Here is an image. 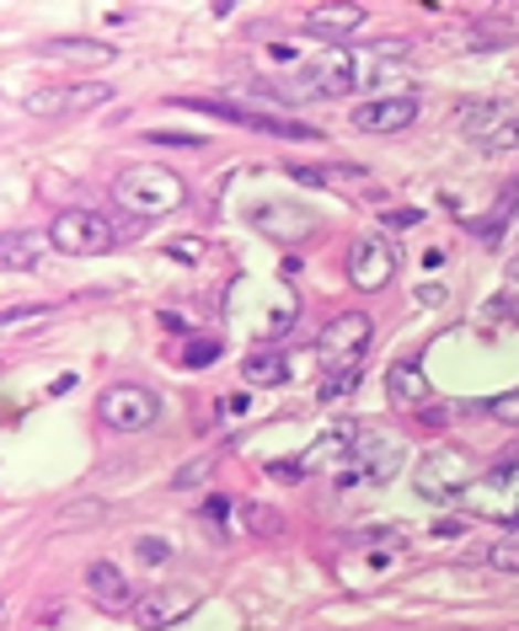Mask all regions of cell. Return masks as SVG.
Here are the masks:
<instances>
[{
  "instance_id": "obj_32",
  "label": "cell",
  "mask_w": 519,
  "mask_h": 631,
  "mask_svg": "<svg viewBox=\"0 0 519 631\" xmlns=\"http://www.w3.org/2000/svg\"><path fill=\"white\" fill-rule=\"evenodd\" d=\"M417 300H423V306H439V300H445V289H439V284H423V289H417Z\"/></svg>"
},
{
  "instance_id": "obj_8",
  "label": "cell",
  "mask_w": 519,
  "mask_h": 631,
  "mask_svg": "<svg viewBox=\"0 0 519 631\" xmlns=\"http://www.w3.org/2000/svg\"><path fill=\"white\" fill-rule=\"evenodd\" d=\"M199 610V589L188 584H161V589H145V599L135 605V621L145 631H167L177 621H188Z\"/></svg>"
},
{
  "instance_id": "obj_10",
  "label": "cell",
  "mask_w": 519,
  "mask_h": 631,
  "mask_svg": "<svg viewBox=\"0 0 519 631\" xmlns=\"http://www.w3.org/2000/svg\"><path fill=\"white\" fill-rule=\"evenodd\" d=\"M113 92H107L103 81H86V86H43V92H33L28 97V113L33 118H65V113H86V107H97L107 103Z\"/></svg>"
},
{
  "instance_id": "obj_2",
  "label": "cell",
  "mask_w": 519,
  "mask_h": 631,
  "mask_svg": "<svg viewBox=\"0 0 519 631\" xmlns=\"http://www.w3.org/2000/svg\"><path fill=\"white\" fill-rule=\"evenodd\" d=\"M49 246H60L70 257H97V252L118 246V225L103 220L97 210H65L54 214V225H49Z\"/></svg>"
},
{
  "instance_id": "obj_30",
  "label": "cell",
  "mask_w": 519,
  "mask_h": 631,
  "mask_svg": "<svg viewBox=\"0 0 519 631\" xmlns=\"http://www.w3.org/2000/svg\"><path fill=\"white\" fill-rule=\"evenodd\" d=\"M504 482H519V456H509L498 471H487V488H504Z\"/></svg>"
},
{
  "instance_id": "obj_17",
  "label": "cell",
  "mask_w": 519,
  "mask_h": 631,
  "mask_svg": "<svg viewBox=\"0 0 519 631\" xmlns=\"http://www.w3.org/2000/svg\"><path fill=\"white\" fill-rule=\"evenodd\" d=\"M43 54L49 60H75V65H107L113 43H103V38H54V43H43Z\"/></svg>"
},
{
  "instance_id": "obj_31",
  "label": "cell",
  "mask_w": 519,
  "mask_h": 631,
  "mask_svg": "<svg viewBox=\"0 0 519 631\" xmlns=\"http://www.w3.org/2000/svg\"><path fill=\"white\" fill-rule=\"evenodd\" d=\"M214 359H220V343H188V364H214Z\"/></svg>"
},
{
  "instance_id": "obj_9",
  "label": "cell",
  "mask_w": 519,
  "mask_h": 631,
  "mask_svg": "<svg viewBox=\"0 0 519 631\" xmlns=\"http://www.w3.org/2000/svg\"><path fill=\"white\" fill-rule=\"evenodd\" d=\"M396 274V252L381 242V236H359V242L348 246V279L359 284L364 295L370 289H385Z\"/></svg>"
},
{
  "instance_id": "obj_5",
  "label": "cell",
  "mask_w": 519,
  "mask_h": 631,
  "mask_svg": "<svg viewBox=\"0 0 519 631\" xmlns=\"http://www.w3.org/2000/svg\"><path fill=\"white\" fill-rule=\"evenodd\" d=\"M97 413H103L107 428L139 434V428H150V423L161 418V402H156V391H145V386H107Z\"/></svg>"
},
{
  "instance_id": "obj_7",
  "label": "cell",
  "mask_w": 519,
  "mask_h": 631,
  "mask_svg": "<svg viewBox=\"0 0 519 631\" xmlns=\"http://www.w3.org/2000/svg\"><path fill=\"white\" fill-rule=\"evenodd\" d=\"M348 466H353V471H343V488H353V482H391L396 466H402V445L385 439V434H359Z\"/></svg>"
},
{
  "instance_id": "obj_18",
  "label": "cell",
  "mask_w": 519,
  "mask_h": 631,
  "mask_svg": "<svg viewBox=\"0 0 519 631\" xmlns=\"http://www.w3.org/2000/svg\"><path fill=\"white\" fill-rule=\"evenodd\" d=\"M43 242H49V236H33V231L6 236V242H0V252H6V257H0V263H6V274H28V268L38 263V252H43Z\"/></svg>"
},
{
  "instance_id": "obj_27",
  "label": "cell",
  "mask_w": 519,
  "mask_h": 631,
  "mask_svg": "<svg viewBox=\"0 0 519 631\" xmlns=\"http://www.w3.org/2000/svg\"><path fill=\"white\" fill-rule=\"evenodd\" d=\"M167 252H172V263H199V257H204V242H199V236H177V242H167Z\"/></svg>"
},
{
  "instance_id": "obj_34",
  "label": "cell",
  "mask_w": 519,
  "mask_h": 631,
  "mask_svg": "<svg viewBox=\"0 0 519 631\" xmlns=\"http://www.w3.org/2000/svg\"><path fill=\"white\" fill-rule=\"evenodd\" d=\"M231 413H246V396H225L220 402V418H231Z\"/></svg>"
},
{
  "instance_id": "obj_36",
  "label": "cell",
  "mask_w": 519,
  "mask_h": 631,
  "mask_svg": "<svg viewBox=\"0 0 519 631\" xmlns=\"http://www.w3.org/2000/svg\"><path fill=\"white\" fill-rule=\"evenodd\" d=\"M515 311H519V300H515Z\"/></svg>"
},
{
  "instance_id": "obj_13",
  "label": "cell",
  "mask_w": 519,
  "mask_h": 631,
  "mask_svg": "<svg viewBox=\"0 0 519 631\" xmlns=\"http://www.w3.org/2000/svg\"><path fill=\"white\" fill-rule=\"evenodd\" d=\"M295 210V204H263V210L252 214V220H257V231H268V236H274V242H300V236H311L316 231V214H289Z\"/></svg>"
},
{
  "instance_id": "obj_35",
  "label": "cell",
  "mask_w": 519,
  "mask_h": 631,
  "mask_svg": "<svg viewBox=\"0 0 519 631\" xmlns=\"http://www.w3.org/2000/svg\"><path fill=\"white\" fill-rule=\"evenodd\" d=\"M509 279H519V252H515V257H509Z\"/></svg>"
},
{
  "instance_id": "obj_1",
  "label": "cell",
  "mask_w": 519,
  "mask_h": 631,
  "mask_svg": "<svg viewBox=\"0 0 519 631\" xmlns=\"http://www.w3.org/2000/svg\"><path fill=\"white\" fill-rule=\"evenodd\" d=\"M113 199H118V210L139 214V220H161V214L182 210V182L161 167H124L113 182Z\"/></svg>"
},
{
  "instance_id": "obj_11",
  "label": "cell",
  "mask_w": 519,
  "mask_h": 631,
  "mask_svg": "<svg viewBox=\"0 0 519 631\" xmlns=\"http://www.w3.org/2000/svg\"><path fill=\"white\" fill-rule=\"evenodd\" d=\"M359 135H396L417 124V97H375V103H359L353 118H348Z\"/></svg>"
},
{
  "instance_id": "obj_25",
  "label": "cell",
  "mask_w": 519,
  "mask_h": 631,
  "mask_svg": "<svg viewBox=\"0 0 519 631\" xmlns=\"http://www.w3.org/2000/svg\"><path fill=\"white\" fill-rule=\"evenodd\" d=\"M487 413H492V423H509V428H519V391L492 396V402H487Z\"/></svg>"
},
{
  "instance_id": "obj_16",
  "label": "cell",
  "mask_w": 519,
  "mask_h": 631,
  "mask_svg": "<svg viewBox=\"0 0 519 631\" xmlns=\"http://www.w3.org/2000/svg\"><path fill=\"white\" fill-rule=\"evenodd\" d=\"M385 396H391V407H423V402H428V381H423V370H417V364H391V375H385Z\"/></svg>"
},
{
  "instance_id": "obj_21",
  "label": "cell",
  "mask_w": 519,
  "mask_h": 631,
  "mask_svg": "<svg viewBox=\"0 0 519 631\" xmlns=\"http://www.w3.org/2000/svg\"><path fill=\"white\" fill-rule=\"evenodd\" d=\"M135 557L145 562V567H167V562H172V541H167V535H139Z\"/></svg>"
},
{
  "instance_id": "obj_33",
  "label": "cell",
  "mask_w": 519,
  "mask_h": 631,
  "mask_svg": "<svg viewBox=\"0 0 519 631\" xmlns=\"http://www.w3.org/2000/svg\"><path fill=\"white\" fill-rule=\"evenodd\" d=\"M204 514H209V520H225V514H231V503H225V498H209Z\"/></svg>"
},
{
  "instance_id": "obj_3",
  "label": "cell",
  "mask_w": 519,
  "mask_h": 631,
  "mask_svg": "<svg viewBox=\"0 0 519 631\" xmlns=\"http://www.w3.org/2000/svg\"><path fill=\"white\" fill-rule=\"evenodd\" d=\"M472 482V460L460 456V450H428V456L413 466V488L428 498V503H451L460 498Z\"/></svg>"
},
{
  "instance_id": "obj_20",
  "label": "cell",
  "mask_w": 519,
  "mask_h": 631,
  "mask_svg": "<svg viewBox=\"0 0 519 631\" xmlns=\"http://www.w3.org/2000/svg\"><path fill=\"white\" fill-rule=\"evenodd\" d=\"M498 113H504V107H498V103H460V107H455V118H460V129H466V135H477V140L498 129Z\"/></svg>"
},
{
  "instance_id": "obj_28",
  "label": "cell",
  "mask_w": 519,
  "mask_h": 631,
  "mask_svg": "<svg viewBox=\"0 0 519 631\" xmlns=\"http://www.w3.org/2000/svg\"><path fill=\"white\" fill-rule=\"evenodd\" d=\"M199 482H209V460H188L172 477V488H199Z\"/></svg>"
},
{
  "instance_id": "obj_14",
  "label": "cell",
  "mask_w": 519,
  "mask_h": 631,
  "mask_svg": "<svg viewBox=\"0 0 519 631\" xmlns=\"http://www.w3.org/2000/svg\"><path fill=\"white\" fill-rule=\"evenodd\" d=\"M364 17H370L364 6H316L306 22H311V33L332 38V49H343V38L359 33V28H364Z\"/></svg>"
},
{
  "instance_id": "obj_24",
  "label": "cell",
  "mask_w": 519,
  "mask_h": 631,
  "mask_svg": "<svg viewBox=\"0 0 519 631\" xmlns=\"http://www.w3.org/2000/svg\"><path fill=\"white\" fill-rule=\"evenodd\" d=\"M353 386H359V364H353V370H332L327 386H321V402H338V396H348Z\"/></svg>"
},
{
  "instance_id": "obj_29",
  "label": "cell",
  "mask_w": 519,
  "mask_h": 631,
  "mask_svg": "<svg viewBox=\"0 0 519 631\" xmlns=\"http://www.w3.org/2000/svg\"><path fill=\"white\" fill-rule=\"evenodd\" d=\"M381 220H385V225H391V231H413L417 220H423V210H385Z\"/></svg>"
},
{
  "instance_id": "obj_15",
  "label": "cell",
  "mask_w": 519,
  "mask_h": 631,
  "mask_svg": "<svg viewBox=\"0 0 519 631\" xmlns=\"http://www.w3.org/2000/svg\"><path fill=\"white\" fill-rule=\"evenodd\" d=\"M353 428H332V434H321L311 450L300 456V471H327V466H348V456H353Z\"/></svg>"
},
{
  "instance_id": "obj_12",
  "label": "cell",
  "mask_w": 519,
  "mask_h": 631,
  "mask_svg": "<svg viewBox=\"0 0 519 631\" xmlns=\"http://www.w3.org/2000/svg\"><path fill=\"white\" fill-rule=\"evenodd\" d=\"M86 589H92V605H103L107 616H124V610L139 605L135 589H129V578H124L113 562H92V567H86Z\"/></svg>"
},
{
  "instance_id": "obj_6",
  "label": "cell",
  "mask_w": 519,
  "mask_h": 631,
  "mask_svg": "<svg viewBox=\"0 0 519 631\" xmlns=\"http://www.w3.org/2000/svg\"><path fill=\"white\" fill-rule=\"evenodd\" d=\"M370 332H375V321L364 311H348L338 321H327V332H321V364L353 370L364 359V349H370Z\"/></svg>"
},
{
  "instance_id": "obj_26",
  "label": "cell",
  "mask_w": 519,
  "mask_h": 631,
  "mask_svg": "<svg viewBox=\"0 0 519 631\" xmlns=\"http://www.w3.org/2000/svg\"><path fill=\"white\" fill-rule=\"evenodd\" d=\"M487 562H492L498 573H519V535H509V541H498V546L487 552Z\"/></svg>"
},
{
  "instance_id": "obj_4",
  "label": "cell",
  "mask_w": 519,
  "mask_h": 631,
  "mask_svg": "<svg viewBox=\"0 0 519 631\" xmlns=\"http://www.w3.org/2000/svg\"><path fill=\"white\" fill-rule=\"evenodd\" d=\"M177 107H193V113H214V118H231L242 129H257V135H278V140H316L311 124H289V118H274V113H257L246 103H209V97H172Z\"/></svg>"
},
{
  "instance_id": "obj_19",
  "label": "cell",
  "mask_w": 519,
  "mask_h": 631,
  "mask_svg": "<svg viewBox=\"0 0 519 631\" xmlns=\"http://www.w3.org/2000/svg\"><path fill=\"white\" fill-rule=\"evenodd\" d=\"M242 375L252 381V386H284V381H289V364H284L278 353H252Z\"/></svg>"
},
{
  "instance_id": "obj_22",
  "label": "cell",
  "mask_w": 519,
  "mask_h": 631,
  "mask_svg": "<svg viewBox=\"0 0 519 631\" xmlns=\"http://www.w3.org/2000/svg\"><path fill=\"white\" fill-rule=\"evenodd\" d=\"M477 145H483L487 156H509V150H519V118H515V124H498V129L483 135Z\"/></svg>"
},
{
  "instance_id": "obj_23",
  "label": "cell",
  "mask_w": 519,
  "mask_h": 631,
  "mask_svg": "<svg viewBox=\"0 0 519 631\" xmlns=\"http://www.w3.org/2000/svg\"><path fill=\"white\" fill-rule=\"evenodd\" d=\"M242 514H246V525H252V535H278L284 530V520H278L274 509H263V503H246Z\"/></svg>"
}]
</instances>
